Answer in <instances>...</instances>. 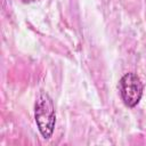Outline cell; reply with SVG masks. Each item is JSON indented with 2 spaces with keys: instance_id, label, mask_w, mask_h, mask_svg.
<instances>
[{
  "instance_id": "cell-2",
  "label": "cell",
  "mask_w": 146,
  "mask_h": 146,
  "mask_svg": "<svg viewBox=\"0 0 146 146\" xmlns=\"http://www.w3.org/2000/svg\"><path fill=\"white\" fill-rule=\"evenodd\" d=\"M119 90L124 105L132 108L140 102L143 97L144 86L140 78L136 73L129 72L121 78L119 82Z\"/></svg>"
},
{
  "instance_id": "cell-1",
  "label": "cell",
  "mask_w": 146,
  "mask_h": 146,
  "mask_svg": "<svg viewBox=\"0 0 146 146\" xmlns=\"http://www.w3.org/2000/svg\"><path fill=\"white\" fill-rule=\"evenodd\" d=\"M34 119H35V123H36V127L41 136L44 139H49L52 136L54 130H55L56 112H55L52 99L43 90L39 91L36 99H35Z\"/></svg>"
}]
</instances>
